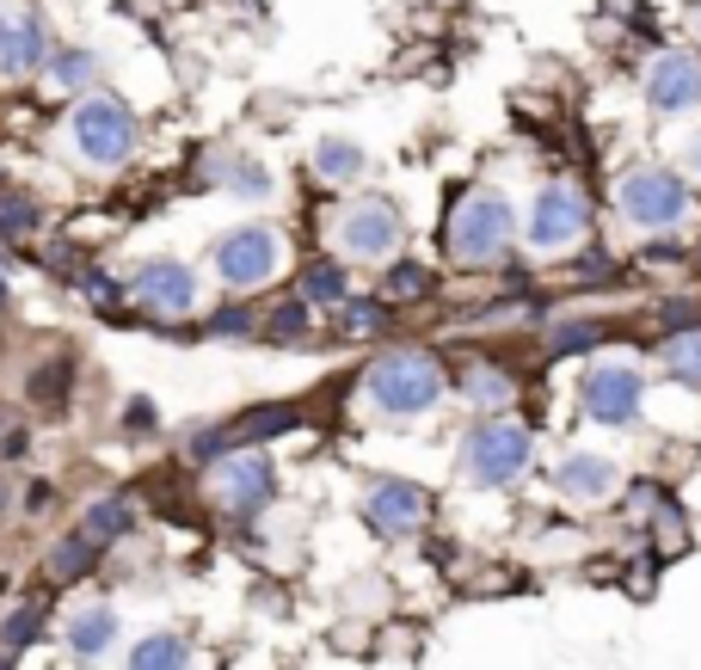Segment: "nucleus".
Listing matches in <instances>:
<instances>
[{
  "instance_id": "f03ea898",
  "label": "nucleus",
  "mask_w": 701,
  "mask_h": 670,
  "mask_svg": "<svg viewBox=\"0 0 701 670\" xmlns=\"http://www.w3.org/2000/svg\"><path fill=\"white\" fill-rule=\"evenodd\" d=\"M443 240H450L455 265H493L505 252V240H511V203L493 197V191H467V197L450 209Z\"/></svg>"
},
{
  "instance_id": "2eb2a0df",
  "label": "nucleus",
  "mask_w": 701,
  "mask_h": 670,
  "mask_svg": "<svg viewBox=\"0 0 701 670\" xmlns=\"http://www.w3.org/2000/svg\"><path fill=\"white\" fill-rule=\"evenodd\" d=\"M561 486L573 499H603L609 486H615V468H609L603 455H566L561 462Z\"/></svg>"
},
{
  "instance_id": "c9c22d12",
  "label": "nucleus",
  "mask_w": 701,
  "mask_h": 670,
  "mask_svg": "<svg viewBox=\"0 0 701 670\" xmlns=\"http://www.w3.org/2000/svg\"><path fill=\"white\" fill-rule=\"evenodd\" d=\"M32 450V436L25 431H7V443H0V455H7V462H19V455Z\"/></svg>"
},
{
  "instance_id": "e433bc0d",
  "label": "nucleus",
  "mask_w": 701,
  "mask_h": 670,
  "mask_svg": "<svg viewBox=\"0 0 701 670\" xmlns=\"http://www.w3.org/2000/svg\"><path fill=\"white\" fill-rule=\"evenodd\" d=\"M13 511V486H7V474H0V516Z\"/></svg>"
},
{
  "instance_id": "2f4dec72",
  "label": "nucleus",
  "mask_w": 701,
  "mask_h": 670,
  "mask_svg": "<svg viewBox=\"0 0 701 670\" xmlns=\"http://www.w3.org/2000/svg\"><path fill=\"white\" fill-rule=\"evenodd\" d=\"M382 327H388V314L375 302H344V332H382Z\"/></svg>"
},
{
  "instance_id": "dca6fc26",
  "label": "nucleus",
  "mask_w": 701,
  "mask_h": 670,
  "mask_svg": "<svg viewBox=\"0 0 701 670\" xmlns=\"http://www.w3.org/2000/svg\"><path fill=\"white\" fill-rule=\"evenodd\" d=\"M670 382H683V388H701V332H670L665 351H658Z\"/></svg>"
},
{
  "instance_id": "412c9836",
  "label": "nucleus",
  "mask_w": 701,
  "mask_h": 670,
  "mask_svg": "<svg viewBox=\"0 0 701 670\" xmlns=\"http://www.w3.org/2000/svg\"><path fill=\"white\" fill-rule=\"evenodd\" d=\"M99 560V542H87V535H63V542L49 547V578L56 584H68V578H87Z\"/></svg>"
},
{
  "instance_id": "f3484780",
  "label": "nucleus",
  "mask_w": 701,
  "mask_h": 670,
  "mask_svg": "<svg viewBox=\"0 0 701 670\" xmlns=\"http://www.w3.org/2000/svg\"><path fill=\"white\" fill-rule=\"evenodd\" d=\"M111 634H117V615H111V609H80L75 622H68V646H75L80 658H99L111 646Z\"/></svg>"
},
{
  "instance_id": "4c0bfd02",
  "label": "nucleus",
  "mask_w": 701,
  "mask_h": 670,
  "mask_svg": "<svg viewBox=\"0 0 701 670\" xmlns=\"http://www.w3.org/2000/svg\"><path fill=\"white\" fill-rule=\"evenodd\" d=\"M689 167H696V179H701V136L689 141Z\"/></svg>"
},
{
  "instance_id": "ddd939ff",
  "label": "nucleus",
  "mask_w": 701,
  "mask_h": 670,
  "mask_svg": "<svg viewBox=\"0 0 701 670\" xmlns=\"http://www.w3.org/2000/svg\"><path fill=\"white\" fill-rule=\"evenodd\" d=\"M363 516H370L382 535H406L425 523V492L412 480H375L370 499H363Z\"/></svg>"
},
{
  "instance_id": "4be33fe9",
  "label": "nucleus",
  "mask_w": 701,
  "mask_h": 670,
  "mask_svg": "<svg viewBox=\"0 0 701 670\" xmlns=\"http://www.w3.org/2000/svg\"><path fill=\"white\" fill-rule=\"evenodd\" d=\"M49 80H56L63 93H87L99 80V56L93 49H63V56H49Z\"/></svg>"
},
{
  "instance_id": "9d476101",
  "label": "nucleus",
  "mask_w": 701,
  "mask_h": 670,
  "mask_svg": "<svg viewBox=\"0 0 701 670\" xmlns=\"http://www.w3.org/2000/svg\"><path fill=\"white\" fill-rule=\"evenodd\" d=\"M49 63V32L32 7H7L0 13V80H25Z\"/></svg>"
},
{
  "instance_id": "f257e3e1",
  "label": "nucleus",
  "mask_w": 701,
  "mask_h": 670,
  "mask_svg": "<svg viewBox=\"0 0 701 670\" xmlns=\"http://www.w3.org/2000/svg\"><path fill=\"white\" fill-rule=\"evenodd\" d=\"M363 388L382 412L394 419H412V412H431L443 400V370H437L431 351H388L382 363H370L363 375Z\"/></svg>"
},
{
  "instance_id": "bb28decb",
  "label": "nucleus",
  "mask_w": 701,
  "mask_h": 670,
  "mask_svg": "<svg viewBox=\"0 0 701 670\" xmlns=\"http://www.w3.org/2000/svg\"><path fill=\"white\" fill-rule=\"evenodd\" d=\"M358 167H363L358 141H320V148H314V172H320V179H351Z\"/></svg>"
},
{
  "instance_id": "72a5a7b5",
  "label": "nucleus",
  "mask_w": 701,
  "mask_h": 670,
  "mask_svg": "<svg viewBox=\"0 0 701 670\" xmlns=\"http://www.w3.org/2000/svg\"><path fill=\"white\" fill-rule=\"evenodd\" d=\"M302 327H308V308H302V302H283V308L271 314V332H278V339H296Z\"/></svg>"
},
{
  "instance_id": "b1692460",
  "label": "nucleus",
  "mask_w": 701,
  "mask_h": 670,
  "mask_svg": "<svg viewBox=\"0 0 701 670\" xmlns=\"http://www.w3.org/2000/svg\"><path fill=\"white\" fill-rule=\"evenodd\" d=\"M68 382H75V363L56 357V363H44V370H32V382H25V388H32L37 406H49V412H56V406L68 400Z\"/></svg>"
},
{
  "instance_id": "c756f323",
  "label": "nucleus",
  "mask_w": 701,
  "mask_h": 670,
  "mask_svg": "<svg viewBox=\"0 0 701 670\" xmlns=\"http://www.w3.org/2000/svg\"><path fill=\"white\" fill-rule=\"evenodd\" d=\"M597 339H603V327H597V320H566V327L554 332V351H561V357H566V351H591Z\"/></svg>"
},
{
  "instance_id": "6e6552de",
  "label": "nucleus",
  "mask_w": 701,
  "mask_h": 670,
  "mask_svg": "<svg viewBox=\"0 0 701 670\" xmlns=\"http://www.w3.org/2000/svg\"><path fill=\"white\" fill-rule=\"evenodd\" d=\"M278 259H283V240L271 235V228H234V235H222L216 240V271L228 283H265L271 271H278Z\"/></svg>"
},
{
  "instance_id": "a211bd4d",
  "label": "nucleus",
  "mask_w": 701,
  "mask_h": 670,
  "mask_svg": "<svg viewBox=\"0 0 701 670\" xmlns=\"http://www.w3.org/2000/svg\"><path fill=\"white\" fill-rule=\"evenodd\" d=\"M129 523H136L129 499H99V504H87V523H80V535L105 547V542H117V535H129Z\"/></svg>"
},
{
  "instance_id": "f8f14e48",
  "label": "nucleus",
  "mask_w": 701,
  "mask_h": 670,
  "mask_svg": "<svg viewBox=\"0 0 701 670\" xmlns=\"http://www.w3.org/2000/svg\"><path fill=\"white\" fill-rule=\"evenodd\" d=\"M646 99H653L658 111L701 105V56H689V49H665V56L653 63V75H646Z\"/></svg>"
},
{
  "instance_id": "423d86ee",
  "label": "nucleus",
  "mask_w": 701,
  "mask_h": 670,
  "mask_svg": "<svg viewBox=\"0 0 701 670\" xmlns=\"http://www.w3.org/2000/svg\"><path fill=\"white\" fill-rule=\"evenodd\" d=\"M339 247L351 259H394L400 247V216H394L388 197H363L339 216Z\"/></svg>"
},
{
  "instance_id": "4468645a",
  "label": "nucleus",
  "mask_w": 701,
  "mask_h": 670,
  "mask_svg": "<svg viewBox=\"0 0 701 670\" xmlns=\"http://www.w3.org/2000/svg\"><path fill=\"white\" fill-rule=\"evenodd\" d=\"M271 486H278V474H271L265 455H228V462L216 468V499L228 504V511H252V504H265Z\"/></svg>"
},
{
  "instance_id": "0eeeda50",
  "label": "nucleus",
  "mask_w": 701,
  "mask_h": 670,
  "mask_svg": "<svg viewBox=\"0 0 701 670\" xmlns=\"http://www.w3.org/2000/svg\"><path fill=\"white\" fill-rule=\"evenodd\" d=\"M129 296L148 314H160V320H179V314L197 308V277H191V265H179V259H155V265H142L136 277H129Z\"/></svg>"
},
{
  "instance_id": "9b49d317",
  "label": "nucleus",
  "mask_w": 701,
  "mask_h": 670,
  "mask_svg": "<svg viewBox=\"0 0 701 670\" xmlns=\"http://www.w3.org/2000/svg\"><path fill=\"white\" fill-rule=\"evenodd\" d=\"M585 412H591L597 424H634L640 419V375L615 370V363L591 370L585 375Z\"/></svg>"
},
{
  "instance_id": "5701e85b",
  "label": "nucleus",
  "mask_w": 701,
  "mask_h": 670,
  "mask_svg": "<svg viewBox=\"0 0 701 670\" xmlns=\"http://www.w3.org/2000/svg\"><path fill=\"white\" fill-rule=\"evenodd\" d=\"M44 634V603H25V609H13L7 622H0V652L13 658V652H25L32 639Z\"/></svg>"
},
{
  "instance_id": "393cba45",
  "label": "nucleus",
  "mask_w": 701,
  "mask_h": 670,
  "mask_svg": "<svg viewBox=\"0 0 701 670\" xmlns=\"http://www.w3.org/2000/svg\"><path fill=\"white\" fill-rule=\"evenodd\" d=\"M302 302H308V308H332V302H344V271L339 265H308L302 271Z\"/></svg>"
},
{
  "instance_id": "c85d7f7f",
  "label": "nucleus",
  "mask_w": 701,
  "mask_h": 670,
  "mask_svg": "<svg viewBox=\"0 0 701 670\" xmlns=\"http://www.w3.org/2000/svg\"><path fill=\"white\" fill-rule=\"evenodd\" d=\"M388 296H394V302L431 296V271H425V265H394V271H388Z\"/></svg>"
},
{
  "instance_id": "473e14b6",
  "label": "nucleus",
  "mask_w": 701,
  "mask_h": 670,
  "mask_svg": "<svg viewBox=\"0 0 701 670\" xmlns=\"http://www.w3.org/2000/svg\"><path fill=\"white\" fill-rule=\"evenodd\" d=\"M210 332H216V339H247V332H252V320H247V308H216Z\"/></svg>"
},
{
  "instance_id": "20e7f679",
  "label": "nucleus",
  "mask_w": 701,
  "mask_h": 670,
  "mask_svg": "<svg viewBox=\"0 0 701 670\" xmlns=\"http://www.w3.org/2000/svg\"><path fill=\"white\" fill-rule=\"evenodd\" d=\"M523 468H530V431H523V424L493 419V424H480V431L467 436V474L480 486H505Z\"/></svg>"
},
{
  "instance_id": "39448f33",
  "label": "nucleus",
  "mask_w": 701,
  "mask_h": 670,
  "mask_svg": "<svg viewBox=\"0 0 701 670\" xmlns=\"http://www.w3.org/2000/svg\"><path fill=\"white\" fill-rule=\"evenodd\" d=\"M622 209L640 228H670V222H683L689 191H683V179H670L665 167H640L622 179Z\"/></svg>"
},
{
  "instance_id": "cd10ccee",
  "label": "nucleus",
  "mask_w": 701,
  "mask_h": 670,
  "mask_svg": "<svg viewBox=\"0 0 701 670\" xmlns=\"http://www.w3.org/2000/svg\"><path fill=\"white\" fill-rule=\"evenodd\" d=\"M467 400L486 406V412H499V406L511 400V375H499V370H474V375H467Z\"/></svg>"
},
{
  "instance_id": "7ed1b4c3",
  "label": "nucleus",
  "mask_w": 701,
  "mask_h": 670,
  "mask_svg": "<svg viewBox=\"0 0 701 670\" xmlns=\"http://www.w3.org/2000/svg\"><path fill=\"white\" fill-rule=\"evenodd\" d=\"M68 136H75V155L87 167H124L136 155V117H129L124 99H80L75 117H68Z\"/></svg>"
},
{
  "instance_id": "aec40b11",
  "label": "nucleus",
  "mask_w": 701,
  "mask_h": 670,
  "mask_svg": "<svg viewBox=\"0 0 701 670\" xmlns=\"http://www.w3.org/2000/svg\"><path fill=\"white\" fill-rule=\"evenodd\" d=\"M191 646L179 634H148L136 639V652H129V670H185Z\"/></svg>"
},
{
  "instance_id": "1a4fd4ad",
  "label": "nucleus",
  "mask_w": 701,
  "mask_h": 670,
  "mask_svg": "<svg viewBox=\"0 0 701 670\" xmlns=\"http://www.w3.org/2000/svg\"><path fill=\"white\" fill-rule=\"evenodd\" d=\"M591 228V203L578 197L573 185H547L542 197H535V209H530V240L542 252H561L566 240H578Z\"/></svg>"
},
{
  "instance_id": "f704fd0d",
  "label": "nucleus",
  "mask_w": 701,
  "mask_h": 670,
  "mask_svg": "<svg viewBox=\"0 0 701 670\" xmlns=\"http://www.w3.org/2000/svg\"><path fill=\"white\" fill-rule=\"evenodd\" d=\"M80 289H87V302H99V308H117V283L99 277V271H87V277H80Z\"/></svg>"
},
{
  "instance_id": "7c9ffc66",
  "label": "nucleus",
  "mask_w": 701,
  "mask_h": 670,
  "mask_svg": "<svg viewBox=\"0 0 701 670\" xmlns=\"http://www.w3.org/2000/svg\"><path fill=\"white\" fill-rule=\"evenodd\" d=\"M228 179H234V197H271V172L265 167H228Z\"/></svg>"
},
{
  "instance_id": "a878e982",
  "label": "nucleus",
  "mask_w": 701,
  "mask_h": 670,
  "mask_svg": "<svg viewBox=\"0 0 701 670\" xmlns=\"http://www.w3.org/2000/svg\"><path fill=\"white\" fill-rule=\"evenodd\" d=\"M37 228V203L25 191H0V240H25Z\"/></svg>"
},
{
  "instance_id": "6ab92c4d",
  "label": "nucleus",
  "mask_w": 701,
  "mask_h": 670,
  "mask_svg": "<svg viewBox=\"0 0 701 670\" xmlns=\"http://www.w3.org/2000/svg\"><path fill=\"white\" fill-rule=\"evenodd\" d=\"M296 406H259V412H247V419H234L228 424V436L234 443H265V436H278V431H296Z\"/></svg>"
}]
</instances>
